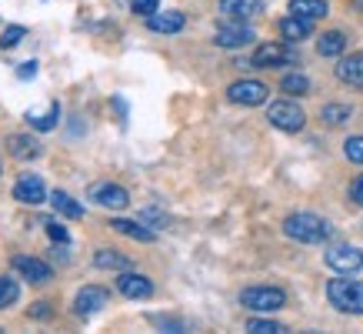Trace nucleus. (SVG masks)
I'll use <instances>...</instances> for the list:
<instances>
[{
	"mask_svg": "<svg viewBox=\"0 0 363 334\" xmlns=\"http://www.w3.org/2000/svg\"><path fill=\"white\" fill-rule=\"evenodd\" d=\"M284 234L290 241H300V244H323L333 237L330 221H323L320 214L310 211H297V214H286L284 217Z\"/></svg>",
	"mask_w": 363,
	"mask_h": 334,
	"instance_id": "nucleus-1",
	"label": "nucleus"
},
{
	"mask_svg": "<svg viewBox=\"0 0 363 334\" xmlns=\"http://www.w3.org/2000/svg\"><path fill=\"white\" fill-rule=\"evenodd\" d=\"M327 301L340 314H363V281H353L350 274H340L327 284Z\"/></svg>",
	"mask_w": 363,
	"mask_h": 334,
	"instance_id": "nucleus-2",
	"label": "nucleus"
},
{
	"mask_svg": "<svg viewBox=\"0 0 363 334\" xmlns=\"http://www.w3.org/2000/svg\"><path fill=\"white\" fill-rule=\"evenodd\" d=\"M240 304L247 308V311H257V314L280 311V308L286 304V291H284V288H270V284L243 288V291H240Z\"/></svg>",
	"mask_w": 363,
	"mask_h": 334,
	"instance_id": "nucleus-3",
	"label": "nucleus"
},
{
	"mask_svg": "<svg viewBox=\"0 0 363 334\" xmlns=\"http://www.w3.org/2000/svg\"><path fill=\"white\" fill-rule=\"evenodd\" d=\"M290 64H300V54L294 50V44H286V41L260 44L250 57V67H260V70H270V67H290Z\"/></svg>",
	"mask_w": 363,
	"mask_h": 334,
	"instance_id": "nucleus-4",
	"label": "nucleus"
},
{
	"mask_svg": "<svg viewBox=\"0 0 363 334\" xmlns=\"http://www.w3.org/2000/svg\"><path fill=\"white\" fill-rule=\"evenodd\" d=\"M267 121L274 124L277 131H284V134H297L307 127V114L300 111L294 100H274L270 107H267Z\"/></svg>",
	"mask_w": 363,
	"mask_h": 334,
	"instance_id": "nucleus-5",
	"label": "nucleus"
},
{
	"mask_svg": "<svg viewBox=\"0 0 363 334\" xmlns=\"http://www.w3.org/2000/svg\"><path fill=\"white\" fill-rule=\"evenodd\" d=\"M323 261H327V267L337 271V274H357L363 267V251L353 244H330L323 251Z\"/></svg>",
	"mask_w": 363,
	"mask_h": 334,
	"instance_id": "nucleus-6",
	"label": "nucleus"
},
{
	"mask_svg": "<svg viewBox=\"0 0 363 334\" xmlns=\"http://www.w3.org/2000/svg\"><path fill=\"white\" fill-rule=\"evenodd\" d=\"M270 97V87H267L264 80H233L230 87H227V100L230 104H240V107H257V104H264Z\"/></svg>",
	"mask_w": 363,
	"mask_h": 334,
	"instance_id": "nucleus-7",
	"label": "nucleus"
},
{
	"mask_svg": "<svg viewBox=\"0 0 363 334\" xmlns=\"http://www.w3.org/2000/svg\"><path fill=\"white\" fill-rule=\"evenodd\" d=\"M253 27L247 21H227L217 27V33H213V44L223 47V50H237V47H250L253 44Z\"/></svg>",
	"mask_w": 363,
	"mask_h": 334,
	"instance_id": "nucleus-8",
	"label": "nucleus"
},
{
	"mask_svg": "<svg viewBox=\"0 0 363 334\" xmlns=\"http://www.w3.org/2000/svg\"><path fill=\"white\" fill-rule=\"evenodd\" d=\"M11 267L21 278L30 281V284H44V281L54 278V267L47 264V261H40V257H30V254H13Z\"/></svg>",
	"mask_w": 363,
	"mask_h": 334,
	"instance_id": "nucleus-9",
	"label": "nucleus"
},
{
	"mask_svg": "<svg viewBox=\"0 0 363 334\" xmlns=\"http://www.w3.org/2000/svg\"><path fill=\"white\" fill-rule=\"evenodd\" d=\"M104 304H111V291L100 288V284H87V288L77 291V298H74V311L80 318H90V314L104 311Z\"/></svg>",
	"mask_w": 363,
	"mask_h": 334,
	"instance_id": "nucleus-10",
	"label": "nucleus"
},
{
	"mask_svg": "<svg viewBox=\"0 0 363 334\" xmlns=\"http://www.w3.org/2000/svg\"><path fill=\"white\" fill-rule=\"evenodd\" d=\"M117 291H121L123 298H130V301H147L150 294H154V281L143 278V274H137V271L127 267L121 278H117Z\"/></svg>",
	"mask_w": 363,
	"mask_h": 334,
	"instance_id": "nucleus-11",
	"label": "nucleus"
},
{
	"mask_svg": "<svg viewBox=\"0 0 363 334\" xmlns=\"http://www.w3.org/2000/svg\"><path fill=\"white\" fill-rule=\"evenodd\" d=\"M13 198L21 200V204H44V200H50V194H47L44 181L37 178V174H21L17 178V184H13Z\"/></svg>",
	"mask_w": 363,
	"mask_h": 334,
	"instance_id": "nucleus-12",
	"label": "nucleus"
},
{
	"mask_svg": "<svg viewBox=\"0 0 363 334\" xmlns=\"http://www.w3.org/2000/svg\"><path fill=\"white\" fill-rule=\"evenodd\" d=\"M90 198H94V204H100V208H107V211H123L127 204H130V194H127V188H121V184H97V188L90 190Z\"/></svg>",
	"mask_w": 363,
	"mask_h": 334,
	"instance_id": "nucleus-13",
	"label": "nucleus"
},
{
	"mask_svg": "<svg viewBox=\"0 0 363 334\" xmlns=\"http://www.w3.org/2000/svg\"><path fill=\"white\" fill-rule=\"evenodd\" d=\"M280 37L286 44H300V41L313 37V21L310 17H297V14H286L280 21Z\"/></svg>",
	"mask_w": 363,
	"mask_h": 334,
	"instance_id": "nucleus-14",
	"label": "nucleus"
},
{
	"mask_svg": "<svg viewBox=\"0 0 363 334\" xmlns=\"http://www.w3.org/2000/svg\"><path fill=\"white\" fill-rule=\"evenodd\" d=\"M337 80L347 84V87L363 90V50L360 54H350V57H340V64H337Z\"/></svg>",
	"mask_w": 363,
	"mask_h": 334,
	"instance_id": "nucleus-15",
	"label": "nucleus"
},
{
	"mask_svg": "<svg viewBox=\"0 0 363 334\" xmlns=\"http://www.w3.org/2000/svg\"><path fill=\"white\" fill-rule=\"evenodd\" d=\"M217 7L230 21H250V17H257V14L264 11V0H220Z\"/></svg>",
	"mask_w": 363,
	"mask_h": 334,
	"instance_id": "nucleus-16",
	"label": "nucleus"
},
{
	"mask_svg": "<svg viewBox=\"0 0 363 334\" xmlns=\"http://www.w3.org/2000/svg\"><path fill=\"white\" fill-rule=\"evenodd\" d=\"M184 23H187V17L180 11H157L147 17V27L154 33H180L184 31Z\"/></svg>",
	"mask_w": 363,
	"mask_h": 334,
	"instance_id": "nucleus-17",
	"label": "nucleus"
},
{
	"mask_svg": "<svg viewBox=\"0 0 363 334\" xmlns=\"http://www.w3.org/2000/svg\"><path fill=\"white\" fill-rule=\"evenodd\" d=\"M111 227L123 237H133V241H143V244H150L157 241V231L154 227H147V221H127V217H113Z\"/></svg>",
	"mask_w": 363,
	"mask_h": 334,
	"instance_id": "nucleus-18",
	"label": "nucleus"
},
{
	"mask_svg": "<svg viewBox=\"0 0 363 334\" xmlns=\"http://www.w3.org/2000/svg\"><path fill=\"white\" fill-rule=\"evenodd\" d=\"M7 151H11V157H17V161L40 157V144H37V137H30V134H11V137H7Z\"/></svg>",
	"mask_w": 363,
	"mask_h": 334,
	"instance_id": "nucleus-19",
	"label": "nucleus"
},
{
	"mask_svg": "<svg viewBox=\"0 0 363 334\" xmlns=\"http://www.w3.org/2000/svg\"><path fill=\"white\" fill-rule=\"evenodd\" d=\"M290 14H297V17H310V21H320V17H327L330 14V4L327 0H290Z\"/></svg>",
	"mask_w": 363,
	"mask_h": 334,
	"instance_id": "nucleus-20",
	"label": "nucleus"
},
{
	"mask_svg": "<svg viewBox=\"0 0 363 334\" xmlns=\"http://www.w3.org/2000/svg\"><path fill=\"white\" fill-rule=\"evenodd\" d=\"M347 47V33L343 31H327L317 37V54L320 57H340Z\"/></svg>",
	"mask_w": 363,
	"mask_h": 334,
	"instance_id": "nucleus-21",
	"label": "nucleus"
},
{
	"mask_svg": "<svg viewBox=\"0 0 363 334\" xmlns=\"http://www.w3.org/2000/svg\"><path fill=\"white\" fill-rule=\"evenodd\" d=\"M50 204H54L57 214H64V217H70V221L84 217V204H80V200H74L67 190H54V194H50Z\"/></svg>",
	"mask_w": 363,
	"mask_h": 334,
	"instance_id": "nucleus-22",
	"label": "nucleus"
},
{
	"mask_svg": "<svg viewBox=\"0 0 363 334\" xmlns=\"http://www.w3.org/2000/svg\"><path fill=\"white\" fill-rule=\"evenodd\" d=\"M94 264H97L100 271H127V267H130V257L117 254L111 247H100L97 254H94Z\"/></svg>",
	"mask_w": 363,
	"mask_h": 334,
	"instance_id": "nucleus-23",
	"label": "nucleus"
},
{
	"mask_svg": "<svg viewBox=\"0 0 363 334\" xmlns=\"http://www.w3.org/2000/svg\"><path fill=\"white\" fill-rule=\"evenodd\" d=\"M320 117H323L327 127H343V124L353 117V111H350V104H323Z\"/></svg>",
	"mask_w": 363,
	"mask_h": 334,
	"instance_id": "nucleus-24",
	"label": "nucleus"
},
{
	"mask_svg": "<svg viewBox=\"0 0 363 334\" xmlns=\"http://www.w3.org/2000/svg\"><path fill=\"white\" fill-rule=\"evenodd\" d=\"M280 90H284L286 97H307L310 94V77L307 74H286L284 80H280Z\"/></svg>",
	"mask_w": 363,
	"mask_h": 334,
	"instance_id": "nucleus-25",
	"label": "nucleus"
},
{
	"mask_svg": "<svg viewBox=\"0 0 363 334\" xmlns=\"http://www.w3.org/2000/svg\"><path fill=\"white\" fill-rule=\"evenodd\" d=\"M27 121H30V127L33 131H40V134H47V131H54L57 124H60V104H50V111L47 114H40V117H37V114H27Z\"/></svg>",
	"mask_w": 363,
	"mask_h": 334,
	"instance_id": "nucleus-26",
	"label": "nucleus"
},
{
	"mask_svg": "<svg viewBox=\"0 0 363 334\" xmlns=\"http://www.w3.org/2000/svg\"><path fill=\"white\" fill-rule=\"evenodd\" d=\"M17 301H21V284L13 278H4V274H0V311L13 308Z\"/></svg>",
	"mask_w": 363,
	"mask_h": 334,
	"instance_id": "nucleus-27",
	"label": "nucleus"
},
{
	"mask_svg": "<svg viewBox=\"0 0 363 334\" xmlns=\"http://www.w3.org/2000/svg\"><path fill=\"white\" fill-rule=\"evenodd\" d=\"M23 37H27V27H21V23L4 27V33H0V50H11V47H17Z\"/></svg>",
	"mask_w": 363,
	"mask_h": 334,
	"instance_id": "nucleus-28",
	"label": "nucleus"
},
{
	"mask_svg": "<svg viewBox=\"0 0 363 334\" xmlns=\"http://www.w3.org/2000/svg\"><path fill=\"white\" fill-rule=\"evenodd\" d=\"M247 331L250 334H280V331H286L280 321H270V318H250L247 321Z\"/></svg>",
	"mask_w": 363,
	"mask_h": 334,
	"instance_id": "nucleus-29",
	"label": "nucleus"
},
{
	"mask_svg": "<svg viewBox=\"0 0 363 334\" xmlns=\"http://www.w3.org/2000/svg\"><path fill=\"white\" fill-rule=\"evenodd\" d=\"M44 227H47V234H50V241H54V244H70V234H67V227L57 221V217L44 221Z\"/></svg>",
	"mask_w": 363,
	"mask_h": 334,
	"instance_id": "nucleus-30",
	"label": "nucleus"
},
{
	"mask_svg": "<svg viewBox=\"0 0 363 334\" xmlns=\"http://www.w3.org/2000/svg\"><path fill=\"white\" fill-rule=\"evenodd\" d=\"M343 154H347V161H353V164H363V134L343 141Z\"/></svg>",
	"mask_w": 363,
	"mask_h": 334,
	"instance_id": "nucleus-31",
	"label": "nucleus"
},
{
	"mask_svg": "<svg viewBox=\"0 0 363 334\" xmlns=\"http://www.w3.org/2000/svg\"><path fill=\"white\" fill-rule=\"evenodd\" d=\"M130 11L140 14V17H150V14L160 11V0H130Z\"/></svg>",
	"mask_w": 363,
	"mask_h": 334,
	"instance_id": "nucleus-32",
	"label": "nucleus"
},
{
	"mask_svg": "<svg viewBox=\"0 0 363 334\" xmlns=\"http://www.w3.org/2000/svg\"><path fill=\"white\" fill-rule=\"evenodd\" d=\"M157 328H164V331H174V334H184L187 331V324L180 321V318H154Z\"/></svg>",
	"mask_w": 363,
	"mask_h": 334,
	"instance_id": "nucleus-33",
	"label": "nucleus"
},
{
	"mask_svg": "<svg viewBox=\"0 0 363 334\" xmlns=\"http://www.w3.org/2000/svg\"><path fill=\"white\" fill-rule=\"evenodd\" d=\"M347 194H350L353 204H360V208H363V174H360V178H353V181H350V188H347Z\"/></svg>",
	"mask_w": 363,
	"mask_h": 334,
	"instance_id": "nucleus-34",
	"label": "nucleus"
},
{
	"mask_svg": "<svg viewBox=\"0 0 363 334\" xmlns=\"http://www.w3.org/2000/svg\"><path fill=\"white\" fill-rule=\"evenodd\" d=\"M140 221H147V224H150V227H164V224H167V217H164V214H160V211H143V214H140Z\"/></svg>",
	"mask_w": 363,
	"mask_h": 334,
	"instance_id": "nucleus-35",
	"label": "nucleus"
},
{
	"mask_svg": "<svg viewBox=\"0 0 363 334\" xmlns=\"http://www.w3.org/2000/svg\"><path fill=\"white\" fill-rule=\"evenodd\" d=\"M17 77H21V80H30V77H37V60H23V64H21V70H17Z\"/></svg>",
	"mask_w": 363,
	"mask_h": 334,
	"instance_id": "nucleus-36",
	"label": "nucleus"
},
{
	"mask_svg": "<svg viewBox=\"0 0 363 334\" xmlns=\"http://www.w3.org/2000/svg\"><path fill=\"white\" fill-rule=\"evenodd\" d=\"M30 318H40V321H47V318H50V308H47L44 301H40V304H33V308H30Z\"/></svg>",
	"mask_w": 363,
	"mask_h": 334,
	"instance_id": "nucleus-37",
	"label": "nucleus"
},
{
	"mask_svg": "<svg viewBox=\"0 0 363 334\" xmlns=\"http://www.w3.org/2000/svg\"><path fill=\"white\" fill-rule=\"evenodd\" d=\"M353 4V11H363V0H350Z\"/></svg>",
	"mask_w": 363,
	"mask_h": 334,
	"instance_id": "nucleus-38",
	"label": "nucleus"
}]
</instances>
